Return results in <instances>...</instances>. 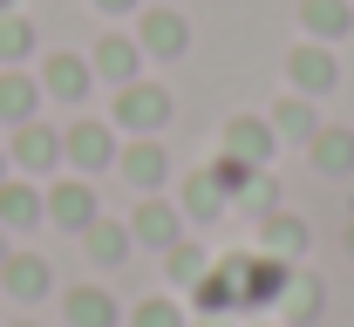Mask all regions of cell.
<instances>
[{
	"label": "cell",
	"instance_id": "f546056e",
	"mask_svg": "<svg viewBox=\"0 0 354 327\" xmlns=\"http://www.w3.org/2000/svg\"><path fill=\"white\" fill-rule=\"evenodd\" d=\"M102 14H130V7H143V0H95Z\"/></svg>",
	"mask_w": 354,
	"mask_h": 327
},
{
	"label": "cell",
	"instance_id": "8fae6325",
	"mask_svg": "<svg viewBox=\"0 0 354 327\" xmlns=\"http://www.w3.org/2000/svg\"><path fill=\"white\" fill-rule=\"evenodd\" d=\"M88 89H95V68H88L82 55H48V62H41V95H55V102H82Z\"/></svg>",
	"mask_w": 354,
	"mask_h": 327
},
{
	"label": "cell",
	"instance_id": "836d02e7",
	"mask_svg": "<svg viewBox=\"0 0 354 327\" xmlns=\"http://www.w3.org/2000/svg\"><path fill=\"white\" fill-rule=\"evenodd\" d=\"M198 327H225V321H198Z\"/></svg>",
	"mask_w": 354,
	"mask_h": 327
},
{
	"label": "cell",
	"instance_id": "7c38bea8",
	"mask_svg": "<svg viewBox=\"0 0 354 327\" xmlns=\"http://www.w3.org/2000/svg\"><path fill=\"white\" fill-rule=\"evenodd\" d=\"M307 157L320 178H354V130H341V123H320L307 137Z\"/></svg>",
	"mask_w": 354,
	"mask_h": 327
},
{
	"label": "cell",
	"instance_id": "cb8c5ba5",
	"mask_svg": "<svg viewBox=\"0 0 354 327\" xmlns=\"http://www.w3.org/2000/svg\"><path fill=\"white\" fill-rule=\"evenodd\" d=\"M279 307H286L293 321H313V314L327 307V286H320V280H300V273H293V280H286V293H279Z\"/></svg>",
	"mask_w": 354,
	"mask_h": 327
},
{
	"label": "cell",
	"instance_id": "7a4b0ae2",
	"mask_svg": "<svg viewBox=\"0 0 354 327\" xmlns=\"http://www.w3.org/2000/svg\"><path fill=\"white\" fill-rule=\"evenodd\" d=\"M41 205H48V225H62V232H88L102 218V198H95L88 178H55L41 191Z\"/></svg>",
	"mask_w": 354,
	"mask_h": 327
},
{
	"label": "cell",
	"instance_id": "ffe728a7",
	"mask_svg": "<svg viewBox=\"0 0 354 327\" xmlns=\"http://www.w3.org/2000/svg\"><path fill=\"white\" fill-rule=\"evenodd\" d=\"M130 225H116V218H95V225H88L82 232V252L88 259H95V266H123V259H130Z\"/></svg>",
	"mask_w": 354,
	"mask_h": 327
},
{
	"label": "cell",
	"instance_id": "5b68a950",
	"mask_svg": "<svg viewBox=\"0 0 354 327\" xmlns=\"http://www.w3.org/2000/svg\"><path fill=\"white\" fill-rule=\"evenodd\" d=\"M7 164H14V171H28V178L55 171V164H62V130H48L41 116L14 123V143H7Z\"/></svg>",
	"mask_w": 354,
	"mask_h": 327
},
{
	"label": "cell",
	"instance_id": "d590c367",
	"mask_svg": "<svg viewBox=\"0 0 354 327\" xmlns=\"http://www.w3.org/2000/svg\"><path fill=\"white\" fill-rule=\"evenodd\" d=\"M0 14H7V0H0Z\"/></svg>",
	"mask_w": 354,
	"mask_h": 327
},
{
	"label": "cell",
	"instance_id": "9c48e42d",
	"mask_svg": "<svg viewBox=\"0 0 354 327\" xmlns=\"http://www.w3.org/2000/svg\"><path fill=\"white\" fill-rule=\"evenodd\" d=\"M0 286H7L21 307H35L48 286H55V266H48L41 252H7V259H0Z\"/></svg>",
	"mask_w": 354,
	"mask_h": 327
},
{
	"label": "cell",
	"instance_id": "277c9868",
	"mask_svg": "<svg viewBox=\"0 0 354 327\" xmlns=\"http://www.w3.org/2000/svg\"><path fill=\"white\" fill-rule=\"evenodd\" d=\"M62 164H68V171H109V164H116V130L95 123V116L68 123V130H62Z\"/></svg>",
	"mask_w": 354,
	"mask_h": 327
},
{
	"label": "cell",
	"instance_id": "e0dca14e",
	"mask_svg": "<svg viewBox=\"0 0 354 327\" xmlns=\"http://www.w3.org/2000/svg\"><path fill=\"white\" fill-rule=\"evenodd\" d=\"M266 123H272V137H286V143H307L313 130H320V109H313V95H279Z\"/></svg>",
	"mask_w": 354,
	"mask_h": 327
},
{
	"label": "cell",
	"instance_id": "1f68e13d",
	"mask_svg": "<svg viewBox=\"0 0 354 327\" xmlns=\"http://www.w3.org/2000/svg\"><path fill=\"white\" fill-rule=\"evenodd\" d=\"M348 259H354V225H348Z\"/></svg>",
	"mask_w": 354,
	"mask_h": 327
},
{
	"label": "cell",
	"instance_id": "e575fe53",
	"mask_svg": "<svg viewBox=\"0 0 354 327\" xmlns=\"http://www.w3.org/2000/svg\"><path fill=\"white\" fill-rule=\"evenodd\" d=\"M14 327H35V321H14Z\"/></svg>",
	"mask_w": 354,
	"mask_h": 327
},
{
	"label": "cell",
	"instance_id": "ba28073f",
	"mask_svg": "<svg viewBox=\"0 0 354 327\" xmlns=\"http://www.w3.org/2000/svg\"><path fill=\"white\" fill-rule=\"evenodd\" d=\"M130 239H136V245H150V252H171L177 239H184V212L164 205V198H143V205L130 212Z\"/></svg>",
	"mask_w": 354,
	"mask_h": 327
},
{
	"label": "cell",
	"instance_id": "83f0119b",
	"mask_svg": "<svg viewBox=\"0 0 354 327\" xmlns=\"http://www.w3.org/2000/svg\"><path fill=\"white\" fill-rule=\"evenodd\" d=\"M212 178L225 185V198H239V191L252 185L259 171H252V164H239V157H225V150H218V157H212Z\"/></svg>",
	"mask_w": 354,
	"mask_h": 327
},
{
	"label": "cell",
	"instance_id": "d6a6232c",
	"mask_svg": "<svg viewBox=\"0 0 354 327\" xmlns=\"http://www.w3.org/2000/svg\"><path fill=\"white\" fill-rule=\"evenodd\" d=\"M0 178H7V150H0Z\"/></svg>",
	"mask_w": 354,
	"mask_h": 327
},
{
	"label": "cell",
	"instance_id": "52a82bcc",
	"mask_svg": "<svg viewBox=\"0 0 354 327\" xmlns=\"http://www.w3.org/2000/svg\"><path fill=\"white\" fill-rule=\"evenodd\" d=\"M136 48H143L150 62H177V55L191 48V28H184V14H171V7H143Z\"/></svg>",
	"mask_w": 354,
	"mask_h": 327
},
{
	"label": "cell",
	"instance_id": "f1b7e54d",
	"mask_svg": "<svg viewBox=\"0 0 354 327\" xmlns=\"http://www.w3.org/2000/svg\"><path fill=\"white\" fill-rule=\"evenodd\" d=\"M130 327H184V314H177V300H143L130 314Z\"/></svg>",
	"mask_w": 354,
	"mask_h": 327
},
{
	"label": "cell",
	"instance_id": "4fadbf2b",
	"mask_svg": "<svg viewBox=\"0 0 354 327\" xmlns=\"http://www.w3.org/2000/svg\"><path fill=\"white\" fill-rule=\"evenodd\" d=\"M41 218H48L41 185H28V178H0V225H7V232H35Z\"/></svg>",
	"mask_w": 354,
	"mask_h": 327
},
{
	"label": "cell",
	"instance_id": "2e32d148",
	"mask_svg": "<svg viewBox=\"0 0 354 327\" xmlns=\"http://www.w3.org/2000/svg\"><path fill=\"white\" fill-rule=\"evenodd\" d=\"M41 109V75H21V68H0V123H28Z\"/></svg>",
	"mask_w": 354,
	"mask_h": 327
},
{
	"label": "cell",
	"instance_id": "d4e9b609",
	"mask_svg": "<svg viewBox=\"0 0 354 327\" xmlns=\"http://www.w3.org/2000/svg\"><path fill=\"white\" fill-rule=\"evenodd\" d=\"M35 55V28L21 21V14H0V68H14V62H28Z\"/></svg>",
	"mask_w": 354,
	"mask_h": 327
},
{
	"label": "cell",
	"instance_id": "d6986e66",
	"mask_svg": "<svg viewBox=\"0 0 354 327\" xmlns=\"http://www.w3.org/2000/svg\"><path fill=\"white\" fill-rule=\"evenodd\" d=\"M307 245H313V232L300 225V218H286V212L259 218V252H272V259H300Z\"/></svg>",
	"mask_w": 354,
	"mask_h": 327
},
{
	"label": "cell",
	"instance_id": "3957f363",
	"mask_svg": "<svg viewBox=\"0 0 354 327\" xmlns=\"http://www.w3.org/2000/svg\"><path fill=\"white\" fill-rule=\"evenodd\" d=\"M116 123H123L130 137H157V130L171 123V89H157V82H123V89H116Z\"/></svg>",
	"mask_w": 354,
	"mask_h": 327
},
{
	"label": "cell",
	"instance_id": "4dcf8cb0",
	"mask_svg": "<svg viewBox=\"0 0 354 327\" xmlns=\"http://www.w3.org/2000/svg\"><path fill=\"white\" fill-rule=\"evenodd\" d=\"M7 252H14V245H7V225H0V259H7Z\"/></svg>",
	"mask_w": 354,
	"mask_h": 327
},
{
	"label": "cell",
	"instance_id": "7402d4cb",
	"mask_svg": "<svg viewBox=\"0 0 354 327\" xmlns=\"http://www.w3.org/2000/svg\"><path fill=\"white\" fill-rule=\"evenodd\" d=\"M300 21H307L313 41H341V35L354 28V7H348V0H307V7H300Z\"/></svg>",
	"mask_w": 354,
	"mask_h": 327
},
{
	"label": "cell",
	"instance_id": "ac0fdd59",
	"mask_svg": "<svg viewBox=\"0 0 354 327\" xmlns=\"http://www.w3.org/2000/svg\"><path fill=\"white\" fill-rule=\"evenodd\" d=\"M62 314H68V327H116V300L102 286H68L62 293Z\"/></svg>",
	"mask_w": 354,
	"mask_h": 327
},
{
	"label": "cell",
	"instance_id": "5bb4252c",
	"mask_svg": "<svg viewBox=\"0 0 354 327\" xmlns=\"http://www.w3.org/2000/svg\"><path fill=\"white\" fill-rule=\"evenodd\" d=\"M116 171H123L136 191H150V198H157V191H164V178H171V157H164L150 137H136L130 150H116Z\"/></svg>",
	"mask_w": 354,
	"mask_h": 327
},
{
	"label": "cell",
	"instance_id": "44dd1931",
	"mask_svg": "<svg viewBox=\"0 0 354 327\" xmlns=\"http://www.w3.org/2000/svg\"><path fill=\"white\" fill-rule=\"evenodd\" d=\"M225 205H232V198H225V185L212 178V171L184 178V198H177V212H184V218H198V225H205V218H218Z\"/></svg>",
	"mask_w": 354,
	"mask_h": 327
},
{
	"label": "cell",
	"instance_id": "8992f818",
	"mask_svg": "<svg viewBox=\"0 0 354 327\" xmlns=\"http://www.w3.org/2000/svg\"><path fill=\"white\" fill-rule=\"evenodd\" d=\"M286 75H293V95H313V102H320V95L341 82V62L327 55V41H300L286 55Z\"/></svg>",
	"mask_w": 354,
	"mask_h": 327
},
{
	"label": "cell",
	"instance_id": "30bf717a",
	"mask_svg": "<svg viewBox=\"0 0 354 327\" xmlns=\"http://www.w3.org/2000/svg\"><path fill=\"white\" fill-rule=\"evenodd\" d=\"M272 123L266 116H232L225 123V157H239V164H252V171H266V157H272Z\"/></svg>",
	"mask_w": 354,
	"mask_h": 327
},
{
	"label": "cell",
	"instance_id": "603a6c76",
	"mask_svg": "<svg viewBox=\"0 0 354 327\" xmlns=\"http://www.w3.org/2000/svg\"><path fill=\"white\" fill-rule=\"evenodd\" d=\"M191 307L205 314V321H218V314H232L239 307V286H232V273H205V280H191Z\"/></svg>",
	"mask_w": 354,
	"mask_h": 327
},
{
	"label": "cell",
	"instance_id": "6da1fadb",
	"mask_svg": "<svg viewBox=\"0 0 354 327\" xmlns=\"http://www.w3.org/2000/svg\"><path fill=\"white\" fill-rule=\"evenodd\" d=\"M225 273L239 286V307H279V293L293 280V259H272V252H252V259H225Z\"/></svg>",
	"mask_w": 354,
	"mask_h": 327
},
{
	"label": "cell",
	"instance_id": "9a60e30c",
	"mask_svg": "<svg viewBox=\"0 0 354 327\" xmlns=\"http://www.w3.org/2000/svg\"><path fill=\"white\" fill-rule=\"evenodd\" d=\"M88 68H95L102 82H116V89H123V82H136V68H143V48H136L130 35H102L95 55H88Z\"/></svg>",
	"mask_w": 354,
	"mask_h": 327
},
{
	"label": "cell",
	"instance_id": "484cf974",
	"mask_svg": "<svg viewBox=\"0 0 354 327\" xmlns=\"http://www.w3.org/2000/svg\"><path fill=\"white\" fill-rule=\"evenodd\" d=\"M164 266H171V280H205V273H212V259H205V245H191V239H177L171 252H164Z\"/></svg>",
	"mask_w": 354,
	"mask_h": 327
},
{
	"label": "cell",
	"instance_id": "4316f807",
	"mask_svg": "<svg viewBox=\"0 0 354 327\" xmlns=\"http://www.w3.org/2000/svg\"><path fill=\"white\" fill-rule=\"evenodd\" d=\"M239 212H245V218H272V212H279V185H272V178H252V185L239 191Z\"/></svg>",
	"mask_w": 354,
	"mask_h": 327
}]
</instances>
